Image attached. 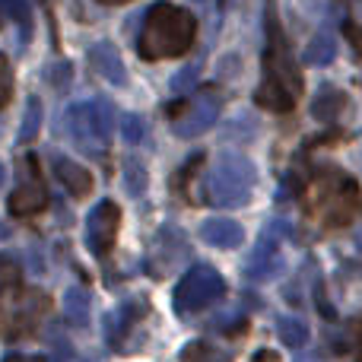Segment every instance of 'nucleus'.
<instances>
[{
  "label": "nucleus",
  "mask_w": 362,
  "mask_h": 362,
  "mask_svg": "<svg viewBox=\"0 0 362 362\" xmlns=\"http://www.w3.org/2000/svg\"><path fill=\"white\" fill-rule=\"evenodd\" d=\"M197 19L191 10L175 4H153L144 13V23L137 32V54L144 61H165V57H181L191 51Z\"/></svg>",
  "instance_id": "f257e3e1"
},
{
  "label": "nucleus",
  "mask_w": 362,
  "mask_h": 362,
  "mask_svg": "<svg viewBox=\"0 0 362 362\" xmlns=\"http://www.w3.org/2000/svg\"><path fill=\"white\" fill-rule=\"evenodd\" d=\"M302 93V74L296 70V61L286 48L276 16L270 10L267 16V48H264V80L255 89V102L267 112H293L296 99Z\"/></svg>",
  "instance_id": "f03ea898"
},
{
  "label": "nucleus",
  "mask_w": 362,
  "mask_h": 362,
  "mask_svg": "<svg viewBox=\"0 0 362 362\" xmlns=\"http://www.w3.org/2000/svg\"><path fill=\"white\" fill-rule=\"evenodd\" d=\"M257 185V169L245 153L226 150L216 156V165L210 172V185H206V194H210V204L223 206V210H238L251 200Z\"/></svg>",
  "instance_id": "7ed1b4c3"
},
{
  "label": "nucleus",
  "mask_w": 362,
  "mask_h": 362,
  "mask_svg": "<svg viewBox=\"0 0 362 362\" xmlns=\"http://www.w3.org/2000/svg\"><path fill=\"white\" fill-rule=\"evenodd\" d=\"M67 127H70L74 144L80 146L83 153L102 156L108 146V137H112L115 112L105 99L76 102V105H70V112H67Z\"/></svg>",
  "instance_id": "20e7f679"
},
{
  "label": "nucleus",
  "mask_w": 362,
  "mask_h": 362,
  "mask_svg": "<svg viewBox=\"0 0 362 362\" xmlns=\"http://www.w3.org/2000/svg\"><path fill=\"white\" fill-rule=\"evenodd\" d=\"M226 296V280L210 264H194L175 286V312L178 315H197L210 308Z\"/></svg>",
  "instance_id": "39448f33"
},
{
  "label": "nucleus",
  "mask_w": 362,
  "mask_h": 362,
  "mask_svg": "<svg viewBox=\"0 0 362 362\" xmlns=\"http://www.w3.org/2000/svg\"><path fill=\"white\" fill-rule=\"evenodd\" d=\"M219 89L216 86H204L200 93L191 95L181 112H175V134L181 140H194V137H204L213 124L219 121Z\"/></svg>",
  "instance_id": "423d86ee"
},
{
  "label": "nucleus",
  "mask_w": 362,
  "mask_h": 362,
  "mask_svg": "<svg viewBox=\"0 0 362 362\" xmlns=\"http://www.w3.org/2000/svg\"><path fill=\"white\" fill-rule=\"evenodd\" d=\"M118 229H121V206L115 200H99L86 219V248L95 257H105L115 248Z\"/></svg>",
  "instance_id": "0eeeda50"
},
{
  "label": "nucleus",
  "mask_w": 362,
  "mask_h": 362,
  "mask_svg": "<svg viewBox=\"0 0 362 362\" xmlns=\"http://www.w3.org/2000/svg\"><path fill=\"white\" fill-rule=\"evenodd\" d=\"M283 232L286 229L280 226V219H274V226L264 229L261 242H257V251L251 255L248 267H245V276H248V280L264 283V280H274V276L283 274V257H280V251H276V242H280Z\"/></svg>",
  "instance_id": "6e6552de"
},
{
  "label": "nucleus",
  "mask_w": 362,
  "mask_h": 362,
  "mask_svg": "<svg viewBox=\"0 0 362 362\" xmlns=\"http://www.w3.org/2000/svg\"><path fill=\"white\" fill-rule=\"evenodd\" d=\"M146 312H150L146 299H127L121 308L108 312L105 315V337H108V344H112L115 350H124L127 337L137 331V325L146 318Z\"/></svg>",
  "instance_id": "1a4fd4ad"
},
{
  "label": "nucleus",
  "mask_w": 362,
  "mask_h": 362,
  "mask_svg": "<svg viewBox=\"0 0 362 362\" xmlns=\"http://www.w3.org/2000/svg\"><path fill=\"white\" fill-rule=\"evenodd\" d=\"M86 61H89V67H93L105 83H112V86H127L124 57H121V51L115 48L112 42H95V45H89Z\"/></svg>",
  "instance_id": "9d476101"
},
{
  "label": "nucleus",
  "mask_w": 362,
  "mask_h": 362,
  "mask_svg": "<svg viewBox=\"0 0 362 362\" xmlns=\"http://www.w3.org/2000/svg\"><path fill=\"white\" fill-rule=\"evenodd\" d=\"M6 206H10L13 216H35V213H42L45 206H48V191H45L42 178L23 181V185L10 194Z\"/></svg>",
  "instance_id": "9b49d317"
},
{
  "label": "nucleus",
  "mask_w": 362,
  "mask_h": 362,
  "mask_svg": "<svg viewBox=\"0 0 362 362\" xmlns=\"http://www.w3.org/2000/svg\"><path fill=\"white\" fill-rule=\"evenodd\" d=\"M200 238L213 248H223V251H232L242 245L245 238V229L235 223V219H226V216H213L200 226Z\"/></svg>",
  "instance_id": "f8f14e48"
},
{
  "label": "nucleus",
  "mask_w": 362,
  "mask_h": 362,
  "mask_svg": "<svg viewBox=\"0 0 362 362\" xmlns=\"http://www.w3.org/2000/svg\"><path fill=\"white\" fill-rule=\"evenodd\" d=\"M51 165H54V175L67 187L70 197H89V194H93V172L83 169L80 163H74V159H67V156H54Z\"/></svg>",
  "instance_id": "ddd939ff"
},
{
  "label": "nucleus",
  "mask_w": 362,
  "mask_h": 362,
  "mask_svg": "<svg viewBox=\"0 0 362 362\" xmlns=\"http://www.w3.org/2000/svg\"><path fill=\"white\" fill-rule=\"evenodd\" d=\"M187 255V242L185 235L175 238V245H169V232L159 229V238H156V248H153V257H150V270L153 276H163L165 270H172L181 257Z\"/></svg>",
  "instance_id": "4468645a"
},
{
  "label": "nucleus",
  "mask_w": 362,
  "mask_h": 362,
  "mask_svg": "<svg viewBox=\"0 0 362 362\" xmlns=\"http://www.w3.org/2000/svg\"><path fill=\"white\" fill-rule=\"evenodd\" d=\"M346 108V93H340L337 86H321L318 95L312 102V118L315 121H337V115Z\"/></svg>",
  "instance_id": "2eb2a0df"
},
{
  "label": "nucleus",
  "mask_w": 362,
  "mask_h": 362,
  "mask_svg": "<svg viewBox=\"0 0 362 362\" xmlns=\"http://www.w3.org/2000/svg\"><path fill=\"white\" fill-rule=\"evenodd\" d=\"M178 362H232V350H223L210 340H191L181 346Z\"/></svg>",
  "instance_id": "dca6fc26"
},
{
  "label": "nucleus",
  "mask_w": 362,
  "mask_h": 362,
  "mask_svg": "<svg viewBox=\"0 0 362 362\" xmlns=\"http://www.w3.org/2000/svg\"><path fill=\"white\" fill-rule=\"evenodd\" d=\"M334 57H337V38H334L331 32H318V35H312V42L305 45L302 61L312 64V67H325V64H331Z\"/></svg>",
  "instance_id": "f3484780"
},
{
  "label": "nucleus",
  "mask_w": 362,
  "mask_h": 362,
  "mask_svg": "<svg viewBox=\"0 0 362 362\" xmlns=\"http://www.w3.org/2000/svg\"><path fill=\"white\" fill-rule=\"evenodd\" d=\"M64 318L76 327H86L89 325V293L80 286H70L64 293Z\"/></svg>",
  "instance_id": "a211bd4d"
},
{
  "label": "nucleus",
  "mask_w": 362,
  "mask_h": 362,
  "mask_svg": "<svg viewBox=\"0 0 362 362\" xmlns=\"http://www.w3.org/2000/svg\"><path fill=\"white\" fill-rule=\"evenodd\" d=\"M276 334H280V340L289 350H302L308 344V325L302 318H293V315L276 318Z\"/></svg>",
  "instance_id": "6ab92c4d"
},
{
  "label": "nucleus",
  "mask_w": 362,
  "mask_h": 362,
  "mask_svg": "<svg viewBox=\"0 0 362 362\" xmlns=\"http://www.w3.org/2000/svg\"><path fill=\"white\" fill-rule=\"evenodd\" d=\"M121 175H124V187L131 197H144L146 194V185H150V175H146V165L140 163L137 156H127L124 165H121Z\"/></svg>",
  "instance_id": "aec40b11"
},
{
  "label": "nucleus",
  "mask_w": 362,
  "mask_h": 362,
  "mask_svg": "<svg viewBox=\"0 0 362 362\" xmlns=\"http://www.w3.org/2000/svg\"><path fill=\"white\" fill-rule=\"evenodd\" d=\"M42 131V102L38 95H32L25 102V115H23V127H19V144H32Z\"/></svg>",
  "instance_id": "412c9836"
},
{
  "label": "nucleus",
  "mask_w": 362,
  "mask_h": 362,
  "mask_svg": "<svg viewBox=\"0 0 362 362\" xmlns=\"http://www.w3.org/2000/svg\"><path fill=\"white\" fill-rule=\"evenodd\" d=\"M0 13L10 16L13 23H19L23 29V38L32 35V10H29V0H0Z\"/></svg>",
  "instance_id": "4be33fe9"
},
{
  "label": "nucleus",
  "mask_w": 362,
  "mask_h": 362,
  "mask_svg": "<svg viewBox=\"0 0 362 362\" xmlns=\"http://www.w3.org/2000/svg\"><path fill=\"white\" fill-rule=\"evenodd\" d=\"M200 70H204V57H197L194 64H187V67H181L175 76H172V93L175 95H187L194 86H197L200 80Z\"/></svg>",
  "instance_id": "5701e85b"
},
{
  "label": "nucleus",
  "mask_w": 362,
  "mask_h": 362,
  "mask_svg": "<svg viewBox=\"0 0 362 362\" xmlns=\"http://www.w3.org/2000/svg\"><path fill=\"white\" fill-rule=\"evenodd\" d=\"M118 127H121V137H124L127 144H140L144 134H146V121H144V115H137V112L121 115Z\"/></svg>",
  "instance_id": "b1692460"
},
{
  "label": "nucleus",
  "mask_w": 362,
  "mask_h": 362,
  "mask_svg": "<svg viewBox=\"0 0 362 362\" xmlns=\"http://www.w3.org/2000/svg\"><path fill=\"white\" fill-rule=\"evenodd\" d=\"M45 80H48L51 86L57 89V93H64V89L70 86V80H74V70H70V64H67V61L48 64V70H45Z\"/></svg>",
  "instance_id": "393cba45"
},
{
  "label": "nucleus",
  "mask_w": 362,
  "mask_h": 362,
  "mask_svg": "<svg viewBox=\"0 0 362 362\" xmlns=\"http://www.w3.org/2000/svg\"><path fill=\"white\" fill-rule=\"evenodd\" d=\"M13 99V67H10V57L0 54V108H6Z\"/></svg>",
  "instance_id": "a878e982"
},
{
  "label": "nucleus",
  "mask_w": 362,
  "mask_h": 362,
  "mask_svg": "<svg viewBox=\"0 0 362 362\" xmlns=\"http://www.w3.org/2000/svg\"><path fill=\"white\" fill-rule=\"evenodd\" d=\"M344 35H346V42L353 45V54L362 57V25H356V23H344Z\"/></svg>",
  "instance_id": "bb28decb"
},
{
  "label": "nucleus",
  "mask_w": 362,
  "mask_h": 362,
  "mask_svg": "<svg viewBox=\"0 0 362 362\" xmlns=\"http://www.w3.org/2000/svg\"><path fill=\"white\" fill-rule=\"evenodd\" d=\"M4 362H48L45 356H23V353H10V356H4Z\"/></svg>",
  "instance_id": "cd10ccee"
},
{
  "label": "nucleus",
  "mask_w": 362,
  "mask_h": 362,
  "mask_svg": "<svg viewBox=\"0 0 362 362\" xmlns=\"http://www.w3.org/2000/svg\"><path fill=\"white\" fill-rule=\"evenodd\" d=\"M4 181H6V165L0 163V185H4Z\"/></svg>",
  "instance_id": "c85d7f7f"
},
{
  "label": "nucleus",
  "mask_w": 362,
  "mask_h": 362,
  "mask_svg": "<svg viewBox=\"0 0 362 362\" xmlns=\"http://www.w3.org/2000/svg\"><path fill=\"white\" fill-rule=\"evenodd\" d=\"M99 4H131V0H99Z\"/></svg>",
  "instance_id": "c756f323"
},
{
  "label": "nucleus",
  "mask_w": 362,
  "mask_h": 362,
  "mask_svg": "<svg viewBox=\"0 0 362 362\" xmlns=\"http://www.w3.org/2000/svg\"><path fill=\"white\" fill-rule=\"evenodd\" d=\"M0 25H4V13H0Z\"/></svg>",
  "instance_id": "7c9ffc66"
},
{
  "label": "nucleus",
  "mask_w": 362,
  "mask_h": 362,
  "mask_svg": "<svg viewBox=\"0 0 362 362\" xmlns=\"http://www.w3.org/2000/svg\"><path fill=\"white\" fill-rule=\"evenodd\" d=\"M359 362H362V359H359Z\"/></svg>",
  "instance_id": "2f4dec72"
}]
</instances>
